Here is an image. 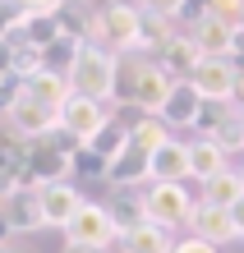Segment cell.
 Listing matches in <instances>:
<instances>
[{"label":"cell","instance_id":"obj_1","mask_svg":"<svg viewBox=\"0 0 244 253\" xmlns=\"http://www.w3.org/2000/svg\"><path fill=\"white\" fill-rule=\"evenodd\" d=\"M97 46H106L111 55H134L143 46V9L139 5H111L93 14V37Z\"/></svg>","mask_w":244,"mask_h":253},{"label":"cell","instance_id":"obj_2","mask_svg":"<svg viewBox=\"0 0 244 253\" xmlns=\"http://www.w3.org/2000/svg\"><path fill=\"white\" fill-rule=\"evenodd\" d=\"M115 69H120V55H111L106 46H97V42H83L69 83H74V92H79V97L111 101V92H115Z\"/></svg>","mask_w":244,"mask_h":253},{"label":"cell","instance_id":"obj_3","mask_svg":"<svg viewBox=\"0 0 244 253\" xmlns=\"http://www.w3.org/2000/svg\"><path fill=\"white\" fill-rule=\"evenodd\" d=\"M65 244L97 249V253H106L111 244H120V226H115L111 207H106V203H83V207H79V216L65 226Z\"/></svg>","mask_w":244,"mask_h":253},{"label":"cell","instance_id":"obj_4","mask_svg":"<svg viewBox=\"0 0 244 253\" xmlns=\"http://www.w3.org/2000/svg\"><path fill=\"white\" fill-rule=\"evenodd\" d=\"M143 216L152 221V226H166V230H175V226H189V212H194V193L185 184H157L152 180L143 193Z\"/></svg>","mask_w":244,"mask_h":253},{"label":"cell","instance_id":"obj_5","mask_svg":"<svg viewBox=\"0 0 244 253\" xmlns=\"http://www.w3.org/2000/svg\"><path fill=\"white\" fill-rule=\"evenodd\" d=\"M106 125H111V115H106V101H93V97H79V92H74L65 106H60V129H65L79 147H88Z\"/></svg>","mask_w":244,"mask_h":253},{"label":"cell","instance_id":"obj_6","mask_svg":"<svg viewBox=\"0 0 244 253\" xmlns=\"http://www.w3.org/2000/svg\"><path fill=\"white\" fill-rule=\"evenodd\" d=\"M194 92L207 101V106H235V87H240V69L235 60H203L194 69Z\"/></svg>","mask_w":244,"mask_h":253},{"label":"cell","instance_id":"obj_7","mask_svg":"<svg viewBox=\"0 0 244 253\" xmlns=\"http://www.w3.org/2000/svg\"><path fill=\"white\" fill-rule=\"evenodd\" d=\"M23 87V83H19ZM9 129L19 133L23 143H37V138H51V133L60 129V111H51V106H42V101H33V97H23L19 92V101L9 106Z\"/></svg>","mask_w":244,"mask_h":253},{"label":"cell","instance_id":"obj_8","mask_svg":"<svg viewBox=\"0 0 244 253\" xmlns=\"http://www.w3.org/2000/svg\"><path fill=\"white\" fill-rule=\"evenodd\" d=\"M37 203H42V221H47V230H65L74 216H79V207L88 203L79 184L74 180H60V184H42L37 189Z\"/></svg>","mask_w":244,"mask_h":253},{"label":"cell","instance_id":"obj_9","mask_svg":"<svg viewBox=\"0 0 244 253\" xmlns=\"http://www.w3.org/2000/svg\"><path fill=\"white\" fill-rule=\"evenodd\" d=\"M189 37H194V46L203 51V60H231L235 46H240V28L221 23L217 14H203L198 23H189Z\"/></svg>","mask_w":244,"mask_h":253},{"label":"cell","instance_id":"obj_10","mask_svg":"<svg viewBox=\"0 0 244 253\" xmlns=\"http://www.w3.org/2000/svg\"><path fill=\"white\" fill-rule=\"evenodd\" d=\"M189 230L198 235V240L217 244V249H221V244H231V240H240L231 207H217V203H207V198H198V203H194V212H189Z\"/></svg>","mask_w":244,"mask_h":253},{"label":"cell","instance_id":"obj_11","mask_svg":"<svg viewBox=\"0 0 244 253\" xmlns=\"http://www.w3.org/2000/svg\"><path fill=\"white\" fill-rule=\"evenodd\" d=\"M203 106H207V101L194 92V83H175L157 120H161L166 129H198V120H203Z\"/></svg>","mask_w":244,"mask_h":253},{"label":"cell","instance_id":"obj_12","mask_svg":"<svg viewBox=\"0 0 244 253\" xmlns=\"http://www.w3.org/2000/svg\"><path fill=\"white\" fill-rule=\"evenodd\" d=\"M5 212H9V221H14V235H37V230H47L37 189H28V184H14V189L5 193Z\"/></svg>","mask_w":244,"mask_h":253},{"label":"cell","instance_id":"obj_13","mask_svg":"<svg viewBox=\"0 0 244 253\" xmlns=\"http://www.w3.org/2000/svg\"><path fill=\"white\" fill-rule=\"evenodd\" d=\"M157 65L166 69V79H175V83H189L194 79V69L203 65V51L194 46V37L189 33H180L171 46H166L161 55H157Z\"/></svg>","mask_w":244,"mask_h":253},{"label":"cell","instance_id":"obj_14","mask_svg":"<svg viewBox=\"0 0 244 253\" xmlns=\"http://www.w3.org/2000/svg\"><path fill=\"white\" fill-rule=\"evenodd\" d=\"M171 87H175V79H166V69L152 60V65L143 69L139 87H134V111H143V115H161L166 97H171Z\"/></svg>","mask_w":244,"mask_h":253},{"label":"cell","instance_id":"obj_15","mask_svg":"<svg viewBox=\"0 0 244 253\" xmlns=\"http://www.w3.org/2000/svg\"><path fill=\"white\" fill-rule=\"evenodd\" d=\"M106 180H111L115 189H134V184H152V157L143 152V147H125V152H120L115 161H111V170H106Z\"/></svg>","mask_w":244,"mask_h":253},{"label":"cell","instance_id":"obj_16","mask_svg":"<svg viewBox=\"0 0 244 253\" xmlns=\"http://www.w3.org/2000/svg\"><path fill=\"white\" fill-rule=\"evenodd\" d=\"M23 97H33V101H42V106H51V111H60L65 101L74 97V83L65 79V74H51V69H37L33 79H23Z\"/></svg>","mask_w":244,"mask_h":253},{"label":"cell","instance_id":"obj_17","mask_svg":"<svg viewBox=\"0 0 244 253\" xmlns=\"http://www.w3.org/2000/svg\"><path fill=\"white\" fill-rule=\"evenodd\" d=\"M152 180L157 184H185L189 180V143L171 138L161 152H152Z\"/></svg>","mask_w":244,"mask_h":253},{"label":"cell","instance_id":"obj_18","mask_svg":"<svg viewBox=\"0 0 244 253\" xmlns=\"http://www.w3.org/2000/svg\"><path fill=\"white\" fill-rule=\"evenodd\" d=\"M221 170H231V161H226V152L212 138H194L189 143V180L198 184H207V180H217Z\"/></svg>","mask_w":244,"mask_h":253},{"label":"cell","instance_id":"obj_19","mask_svg":"<svg viewBox=\"0 0 244 253\" xmlns=\"http://www.w3.org/2000/svg\"><path fill=\"white\" fill-rule=\"evenodd\" d=\"M120 249H125V253H175V240H171L166 226L143 221V226H134L129 235H120Z\"/></svg>","mask_w":244,"mask_h":253},{"label":"cell","instance_id":"obj_20","mask_svg":"<svg viewBox=\"0 0 244 253\" xmlns=\"http://www.w3.org/2000/svg\"><path fill=\"white\" fill-rule=\"evenodd\" d=\"M203 138H212L226 157H231V152H244V111L240 106H226V115L212 125V133H203Z\"/></svg>","mask_w":244,"mask_h":253},{"label":"cell","instance_id":"obj_21","mask_svg":"<svg viewBox=\"0 0 244 253\" xmlns=\"http://www.w3.org/2000/svg\"><path fill=\"white\" fill-rule=\"evenodd\" d=\"M180 33H175V19H161V14H143V55H152V60H157V55L171 46Z\"/></svg>","mask_w":244,"mask_h":253},{"label":"cell","instance_id":"obj_22","mask_svg":"<svg viewBox=\"0 0 244 253\" xmlns=\"http://www.w3.org/2000/svg\"><path fill=\"white\" fill-rule=\"evenodd\" d=\"M171 138H175V133L166 129L157 115H143V120H134V125H129V143H134V147H143L147 157H152V152H161Z\"/></svg>","mask_w":244,"mask_h":253},{"label":"cell","instance_id":"obj_23","mask_svg":"<svg viewBox=\"0 0 244 253\" xmlns=\"http://www.w3.org/2000/svg\"><path fill=\"white\" fill-rule=\"evenodd\" d=\"M203 198L217 203V207H235V203L244 198V170H221L217 180L203 184Z\"/></svg>","mask_w":244,"mask_h":253},{"label":"cell","instance_id":"obj_24","mask_svg":"<svg viewBox=\"0 0 244 253\" xmlns=\"http://www.w3.org/2000/svg\"><path fill=\"white\" fill-rule=\"evenodd\" d=\"M111 207V216H115V226H120V235H129L134 226H143V198H129V193H120V198H111L106 203Z\"/></svg>","mask_w":244,"mask_h":253},{"label":"cell","instance_id":"obj_25","mask_svg":"<svg viewBox=\"0 0 244 253\" xmlns=\"http://www.w3.org/2000/svg\"><path fill=\"white\" fill-rule=\"evenodd\" d=\"M106 170H111V161L97 157L93 147H79V152H74V175H79V180H106Z\"/></svg>","mask_w":244,"mask_h":253},{"label":"cell","instance_id":"obj_26","mask_svg":"<svg viewBox=\"0 0 244 253\" xmlns=\"http://www.w3.org/2000/svg\"><path fill=\"white\" fill-rule=\"evenodd\" d=\"M207 14H217L221 23L240 28V23H244V0H207Z\"/></svg>","mask_w":244,"mask_h":253},{"label":"cell","instance_id":"obj_27","mask_svg":"<svg viewBox=\"0 0 244 253\" xmlns=\"http://www.w3.org/2000/svg\"><path fill=\"white\" fill-rule=\"evenodd\" d=\"M189 0H143V14H161V19H185Z\"/></svg>","mask_w":244,"mask_h":253},{"label":"cell","instance_id":"obj_28","mask_svg":"<svg viewBox=\"0 0 244 253\" xmlns=\"http://www.w3.org/2000/svg\"><path fill=\"white\" fill-rule=\"evenodd\" d=\"M14 9H23V14H60L65 9V0H9Z\"/></svg>","mask_w":244,"mask_h":253},{"label":"cell","instance_id":"obj_29","mask_svg":"<svg viewBox=\"0 0 244 253\" xmlns=\"http://www.w3.org/2000/svg\"><path fill=\"white\" fill-rule=\"evenodd\" d=\"M175 253H221L217 244H207V240H198V235H189V240H180Z\"/></svg>","mask_w":244,"mask_h":253},{"label":"cell","instance_id":"obj_30","mask_svg":"<svg viewBox=\"0 0 244 253\" xmlns=\"http://www.w3.org/2000/svg\"><path fill=\"white\" fill-rule=\"evenodd\" d=\"M9 235H14V221L5 212V203H0V249H9Z\"/></svg>","mask_w":244,"mask_h":253},{"label":"cell","instance_id":"obj_31","mask_svg":"<svg viewBox=\"0 0 244 253\" xmlns=\"http://www.w3.org/2000/svg\"><path fill=\"white\" fill-rule=\"evenodd\" d=\"M231 216H235V230H240V240H244V198L231 207Z\"/></svg>","mask_w":244,"mask_h":253},{"label":"cell","instance_id":"obj_32","mask_svg":"<svg viewBox=\"0 0 244 253\" xmlns=\"http://www.w3.org/2000/svg\"><path fill=\"white\" fill-rule=\"evenodd\" d=\"M235 106L244 111V69H240V87H235Z\"/></svg>","mask_w":244,"mask_h":253},{"label":"cell","instance_id":"obj_33","mask_svg":"<svg viewBox=\"0 0 244 253\" xmlns=\"http://www.w3.org/2000/svg\"><path fill=\"white\" fill-rule=\"evenodd\" d=\"M65 253H97V249H79V244H65Z\"/></svg>","mask_w":244,"mask_h":253},{"label":"cell","instance_id":"obj_34","mask_svg":"<svg viewBox=\"0 0 244 253\" xmlns=\"http://www.w3.org/2000/svg\"><path fill=\"white\" fill-rule=\"evenodd\" d=\"M120 5H139V9H143V0H120Z\"/></svg>","mask_w":244,"mask_h":253},{"label":"cell","instance_id":"obj_35","mask_svg":"<svg viewBox=\"0 0 244 253\" xmlns=\"http://www.w3.org/2000/svg\"><path fill=\"white\" fill-rule=\"evenodd\" d=\"M5 253H19V249H5Z\"/></svg>","mask_w":244,"mask_h":253},{"label":"cell","instance_id":"obj_36","mask_svg":"<svg viewBox=\"0 0 244 253\" xmlns=\"http://www.w3.org/2000/svg\"><path fill=\"white\" fill-rule=\"evenodd\" d=\"M240 33H244V23H240Z\"/></svg>","mask_w":244,"mask_h":253},{"label":"cell","instance_id":"obj_37","mask_svg":"<svg viewBox=\"0 0 244 253\" xmlns=\"http://www.w3.org/2000/svg\"><path fill=\"white\" fill-rule=\"evenodd\" d=\"M0 253H5V249H0Z\"/></svg>","mask_w":244,"mask_h":253}]
</instances>
